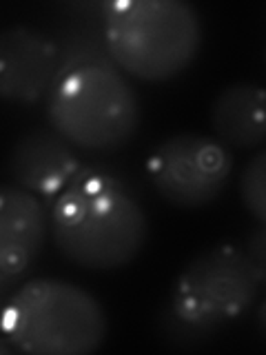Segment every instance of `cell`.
I'll list each match as a JSON object with an SVG mask.
<instances>
[{
    "mask_svg": "<svg viewBox=\"0 0 266 355\" xmlns=\"http://www.w3.org/2000/svg\"><path fill=\"white\" fill-rule=\"evenodd\" d=\"M49 231L64 260L89 271H116L142 253L149 218L116 175L80 169L55 196Z\"/></svg>",
    "mask_w": 266,
    "mask_h": 355,
    "instance_id": "obj_1",
    "label": "cell"
},
{
    "mask_svg": "<svg viewBox=\"0 0 266 355\" xmlns=\"http://www.w3.org/2000/svg\"><path fill=\"white\" fill-rule=\"evenodd\" d=\"M100 11L111 60L140 80H171L202 49V18L184 0H114Z\"/></svg>",
    "mask_w": 266,
    "mask_h": 355,
    "instance_id": "obj_2",
    "label": "cell"
},
{
    "mask_svg": "<svg viewBox=\"0 0 266 355\" xmlns=\"http://www.w3.org/2000/svg\"><path fill=\"white\" fill-rule=\"evenodd\" d=\"M107 333L98 297L58 277L20 284L0 309V336L31 355H89L103 347Z\"/></svg>",
    "mask_w": 266,
    "mask_h": 355,
    "instance_id": "obj_3",
    "label": "cell"
},
{
    "mask_svg": "<svg viewBox=\"0 0 266 355\" xmlns=\"http://www.w3.org/2000/svg\"><path fill=\"white\" fill-rule=\"evenodd\" d=\"M47 118L71 147L116 151L140 127V98L118 67L87 64L55 78Z\"/></svg>",
    "mask_w": 266,
    "mask_h": 355,
    "instance_id": "obj_4",
    "label": "cell"
},
{
    "mask_svg": "<svg viewBox=\"0 0 266 355\" xmlns=\"http://www.w3.org/2000/svg\"><path fill=\"white\" fill-rule=\"evenodd\" d=\"M266 280L238 244L222 242L200 251L171 288L169 311L204 336L242 318Z\"/></svg>",
    "mask_w": 266,
    "mask_h": 355,
    "instance_id": "obj_5",
    "label": "cell"
},
{
    "mask_svg": "<svg viewBox=\"0 0 266 355\" xmlns=\"http://www.w3.org/2000/svg\"><path fill=\"white\" fill-rule=\"evenodd\" d=\"M233 171V153L215 136L175 133L147 158V175L164 202L200 209L224 193Z\"/></svg>",
    "mask_w": 266,
    "mask_h": 355,
    "instance_id": "obj_6",
    "label": "cell"
},
{
    "mask_svg": "<svg viewBox=\"0 0 266 355\" xmlns=\"http://www.w3.org/2000/svg\"><path fill=\"white\" fill-rule=\"evenodd\" d=\"M58 78L55 40L36 27L0 29V100L31 105L49 96Z\"/></svg>",
    "mask_w": 266,
    "mask_h": 355,
    "instance_id": "obj_7",
    "label": "cell"
},
{
    "mask_svg": "<svg viewBox=\"0 0 266 355\" xmlns=\"http://www.w3.org/2000/svg\"><path fill=\"white\" fill-rule=\"evenodd\" d=\"M80 169L73 147L51 127L22 133L7 155V173L14 184L38 198L58 196Z\"/></svg>",
    "mask_w": 266,
    "mask_h": 355,
    "instance_id": "obj_8",
    "label": "cell"
},
{
    "mask_svg": "<svg viewBox=\"0 0 266 355\" xmlns=\"http://www.w3.org/2000/svg\"><path fill=\"white\" fill-rule=\"evenodd\" d=\"M49 233V214L38 196L0 184V275L18 277L31 269Z\"/></svg>",
    "mask_w": 266,
    "mask_h": 355,
    "instance_id": "obj_9",
    "label": "cell"
},
{
    "mask_svg": "<svg viewBox=\"0 0 266 355\" xmlns=\"http://www.w3.org/2000/svg\"><path fill=\"white\" fill-rule=\"evenodd\" d=\"M215 138L236 149H262L266 138L264 89L258 83H233L211 105Z\"/></svg>",
    "mask_w": 266,
    "mask_h": 355,
    "instance_id": "obj_10",
    "label": "cell"
},
{
    "mask_svg": "<svg viewBox=\"0 0 266 355\" xmlns=\"http://www.w3.org/2000/svg\"><path fill=\"white\" fill-rule=\"evenodd\" d=\"M53 40L58 47V76L87 64H114L105 44V36H96L87 29L71 27L62 31L60 38Z\"/></svg>",
    "mask_w": 266,
    "mask_h": 355,
    "instance_id": "obj_11",
    "label": "cell"
},
{
    "mask_svg": "<svg viewBox=\"0 0 266 355\" xmlns=\"http://www.w3.org/2000/svg\"><path fill=\"white\" fill-rule=\"evenodd\" d=\"M238 189L244 209L258 220V225H266V151L264 149H260L244 164Z\"/></svg>",
    "mask_w": 266,
    "mask_h": 355,
    "instance_id": "obj_12",
    "label": "cell"
},
{
    "mask_svg": "<svg viewBox=\"0 0 266 355\" xmlns=\"http://www.w3.org/2000/svg\"><path fill=\"white\" fill-rule=\"evenodd\" d=\"M244 253L249 255L251 262L258 266L262 273H266V225H258L249 233Z\"/></svg>",
    "mask_w": 266,
    "mask_h": 355,
    "instance_id": "obj_13",
    "label": "cell"
},
{
    "mask_svg": "<svg viewBox=\"0 0 266 355\" xmlns=\"http://www.w3.org/2000/svg\"><path fill=\"white\" fill-rule=\"evenodd\" d=\"M16 349L11 347L9 344V340L5 338V336H0V355H9V353H14Z\"/></svg>",
    "mask_w": 266,
    "mask_h": 355,
    "instance_id": "obj_14",
    "label": "cell"
},
{
    "mask_svg": "<svg viewBox=\"0 0 266 355\" xmlns=\"http://www.w3.org/2000/svg\"><path fill=\"white\" fill-rule=\"evenodd\" d=\"M3 284H5V277L0 275V291H3Z\"/></svg>",
    "mask_w": 266,
    "mask_h": 355,
    "instance_id": "obj_15",
    "label": "cell"
}]
</instances>
